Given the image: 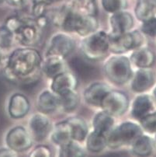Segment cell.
Listing matches in <instances>:
<instances>
[{"instance_id":"obj_1","label":"cell","mask_w":156,"mask_h":157,"mask_svg":"<svg viewBox=\"0 0 156 157\" xmlns=\"http://www.w3.org/2000/svg\"><path fill=\"white\" fill-rule=\"evenodd\" d=\"M40 54L34 49L20 48L9 56L4 67V74L9 80L20 82L40 69Z\"/></svg>"},{"instance_id":"obj_2","label":"cell","mask_w":156,"mask_h":157,"mask_svg":"<svg viewBox=\"0 0 156 157\" xmlns=\"http://www.w3.org/2000/svg\"><path fill=\"white\" fill-rule=\"evenodd\" d=\"M142 136L141 128L132 122H125L112 131L106 139V142L111 148H117L126 144L134 143Z\"/></svg>"},{"instance_id":"obj_3","label":"cell","mask_w":156,"mask_h":157,"mask_svg":"<svg viewBox=\"0 0 156 157\" xmlns=\"http://www.w3.org/2000/svg\"><path fill=\"white\" fill-rule=\"evenodd\" d=\"M110 46V37L105 32L99 31L83 40L82 49L84 55L92 60L100 59L106 55Z\"/></svg>"},{"instance_id":"obj_4","label":"cell","mask_w":156,"mask_h":157,"mask_svg":"<svg viewBox=\"0 0 156 157\" xmlns=\"http://www.w3.org/2000/svg\"><path fill=\"white\" fill-rule=\"evenodd\" d=\"M105 72L114 83L119 85L125 83L132 75L130 61L124 56L111 58L106 62Z\"/></svg>"},{"instance_id":"obj_5","label":"cell","mask_w":156,"mask_h":157,"mask_svg":"<svg viewBox=\"0 0 156 157\" xmlns=\"http://www.w3.org/2000/svg\"><path fill=\"white\" fill-rule=\"evenodd\" d=\"M109 37H110L109 49H110L114 53H123L131 49L137 48L143 43L142 35L138 30L131 33L127 32L118 35L110 33Z\"/></svg>"},{"instance_id":"obj_6","label":"cell","mask_w":156,"mask_h":157,"mask_svg":"<svg viewBox=\"0 0 156 157\" xmlns=\"http://www.w3.org/2000/svg\"><path fill=\"white\" fill-rule=\"evenodd\" d=\"M129 104L125 94L120 91H110L106 94L102 102L101 107L110 115H121L127 110Z\"/></svg>"},{"instance_id":"obj_7","label":"cell","mask_w":156,"mask_h":157,"mask_svg":"<svg viewBox=\"0 0 156 157\" xmlns=\"http://www.w3.org/2000/svg\"><path fill=\"white\" fill-rule=\"evenodd\" d=\"M40 27L36 20L23 19V23L14 33L15 38L23 45H33L40 40L41 36Z\"/></svg>"},{"instance_id":"obj_8","label":"cell","mask_w":156,"mask_h":157,"mask_svg":"<svg viewBox=\"0 0 156 157\" xmlns=\"http://www.w3.org/2000/svg\"><path fill=\"white\" fill-rule=\"evenodd\" d=\"M7 147L15 152H23L31 146L32 141L29 134L23 127H15L7 133L6 137Z\"/></svg>"},{"instance_id":"obj_9","label":"cell","mask_w":156,"mask_h":157,"mask_svg":"<svg viewBox=\"0 0 156 157\" xmlns=\"http://www.w3.org/2000/svg\"><path fill=\"white\" fill-rule=\"evenodd\" d=\"M75 48V42L65 34H58L51 39L49 45L47 56L66 57Z\"/></svg>"},{"instance_id":"obj_10","label":"cell","mask_w":156,"mask_h":157,"mask_svg":"<svg viewBox=\"0 0 156 157\" xmlns=\"http://www.w3.org/2000/svg\"><path fill=\"white\" fill-rule=\"evenodd\" d=\"M71 68L82 79H91L98 74V69L79 56H74L68 62Z\"/></svg>"},{"instance_id":"obj_11","label":"cell","mask_w":156,"mask_h":157,"mask_svg":"<svg viewBox=\"0 0 156 157\" xmlns=\"http://www.w3.org/2000/svg\"><path fill=\"white\" fill-rule=\"evenodd\" d=\"M30 110V103L25 96L14 94L10 98L8 104V113L12 118L23 117Z\"/></svg>"},{"instance_id":"obj_12","label":"cell","mask_w":156,"mask_h":157,"mask_svg":"<svg viewBox=\"0 0 156 157\" xmlns=\"http://www.w3.org/2000/svg\"><path fill=\"white\" fill-rule=\"evenodd\" d=\"M77 86V79L71 73L64 72L53 78L51 84L52 90L61 95L62 94L74 90Z\"/></svg>"},{"instance_id":"obj_13","label":"cell","mask_w":156,"mask_h":157,"mask_svg":"<svg viewBox=\"0 0 156 157\" xmlns=\"http://www.w3.org/2000/svg\"><path fill=\"white\" fill-rule=\"evenodd\" d=\"M110 23L112 26L111 33L118 35L129 31L134 25V20L129 13L119 11L114 13Z\"/></svg>"},{"instance_id":"obj_14","label":"cell","mask_w":156,"mask_h":157,"mask_svg":"<svg viewBox=\"0 0 156 157\" xmlns=\"http://www.w3.org/2000/svg\"><path fill=\"white\" fill-rule=\"evenodd\" d=\"M30 125L33 137L37 141L44 139L51 131L50 121L43 114H38L33 116Z\"/></svg>"},{"instance_id":"obj_15","label":"cell","mask_w":156,"mask_h":157,"mask_svg":"<svg viewBox=\"0 0 156 157\" xmlns=\"http://www.w3.org/2000/svg\"><path fill=\"white\" fill-rule=\"evenodd\" d=\"M154 83V74L150 69L143 68L138 71L131 86L135 92L142 93L148 90Z\"/></svg>"},{"instance_id":"obj_16","label":"cell","mask_w":156,"mask_h":157,"mask_svg":"<svg viewBox=\"0 0 156 157\" xmlns=\"http://www.w3.org/2000/svg\"><path fill=\"white\" fill-rule=\"evenodd\" d=\"M110 92L109 86L104 83H94L90 86L84 93L86 102L93 106H101L106 94Z\"/></svg>"},{"instance_id":"obj_17","label":"cell","mask_w":156,"mask_h":157,"mask_svg":"<svg viewBox=\"0 0 156 157\" xmlns=\"http://www.w3.org/2000/svg\"><path fill=\"white\" fill-rule=\"evenodd\" d=\"M153 109V102L151 97L146 95L139 96L135 99L132 107V115L141 121L149 114Z\"/></svg>"},{"instance_id":"obj_18","label":"cell","mask_w":156,"mask_h":157,"mask_svg":"<svg viewBox=\"0 0 156 157\" xmlns=\"http://www.w3.org/2000/svg\"><path fill=\"white\" fill-rule=\"evenodd\" d=\"M51 139L55 144L60 146H63L71 142L72 133L69 123L68 121H64L57 124L52 132Z\"/></svg>"},{"instance_id":"obj_19","label":"cell","mask_w":156,"mask_h":157,"mask_svg":"<svg viewBox=\"0 0 156 157\" xmlns=\"http://www.w3.org/2000/svg\"><path fill=\"white\" fill-rule=\"evenodd\" d=\"M156 13V0H138L135 14L141 21L154 17Z\"/></svg>"},{"instance_id":"obj_20","label":"cell","mask_w":156,"mask_h":157,"mask_svg":"<svg viewBox=\"0 0 156 157\" xmlns=\"http://www.w3.org/2000/svg\"><path fill=\"white\" fill-rule=\"evenodd\" d=\"M98 28V22L95 16L81 14L75 31L81 36H88Z\"/></svg>"},{"instance_id":"obj_21","label":"cell","mask_w":156,"mask_h":157,"mask_svg":"<svg viewBox=\"0 0 156 157\" xmlns=\"http://www.w3.org/2000/svg\"><path fill=\"white\" fill-rule=\"evenodd\" d=\"M154 55L151 50L147 48L139 49L131 55V61L139 68H148L154 64Z\"/></svg>"},{"instance_id":"obj_22","label":"cell","mask_w":156,"mask_h":157,"mask_svg":"<svg viewBox=\"0 0 156 157\" xmlns=\"http://www.w3.org/2000/svg\"><path fill=\"white\" fill-rule=\"evenodd\" d=\"M44 71L47 76L55 78L59 74L65 72V64L62 58L57 56H48L46 62L44 64Z\"/></svg>"},{"instance_id":"obj_23","label":"cell","mask_w":156,"mask_h":157,"mask_svg":"<svg viewBox=\"0 0 156 157\" xmlns=\"http://www.w3.org/2000/svg\"><path fill=\"white\" fill-rule=\"evenodd\" d=\"M39 110L45 114L55 111L60 105L59 98L50 92H44L40 95L37 102Z\"/></svg>"},{"instance_id":"obj_24","label":"cell","mask_w":156,"mask_h":157,"mask_svg":"<svg viewBox=\"0 0 156 157\" xmlns=\"http://www.w3.org/2000/svg\"><path fill=\"white\" fill-rule=\"evenodd\" d=\"M113 124V119L112 115L106 111L100 112L97 114L93 120V128L95 132L106 135L110 132Z\"/></svg>"},{"instance_id":"obj_25","label":"cell","mask_w":156,"mask_h":157,"mask_svg":"<svg viewBox=\"0 0 156 157\" xmlns=\"http://www.w3.org/2000/svg\"><path fill=\"white\" fill-rule=\"evenodd\" d=\"M67 121L71 125L72 139L78 142L84 140L88 132V128L86 122L79 117H71Z\"/></svg>"},{"instance_id":"obj_26","label":"cell","mask_w":156,"mask_h":157,"mask_svg":"<svg viewBox=\"0 0 156 157\" xmlns=\"http://www.w3.org/2000/svg\"><path fill=\"white\" fill-rule=\"evenodd\" d=\"M152 150V140L148 136H140L133 143V152L140 156L149 155Z\"/></svg>"},{"instance_id":"obj_27","label":"cell","mask_w":156,"mask_h":157,"mask_svg":"<svg viewBox=\"0 0 156 157\" xmlns=\"http://www.w3.org/2000/svg\"><path fill=\"white\" fill-rule=\"evenodd\" d=\"M106 139L104 135L93 132L89 135L87 139V148L93 152H99L106 147Z\"/></svg>"},{"instance_id":"obj_28","label":"cell","mask_w":156,"mask_h":157,"mask_svg":"<svg viewBox=\"0 0 156 157\" xmlns=\"http://www.w3.org/2000/svg\"><path fill=\"white\" fill-rule=\"evenodd\" d=\"M60 106H62L65 111H71L77 107L78 104V97L74 90L59 95Z\"/></svg>"},{"instance_id":"obj_29","label":"cell","mask_w":156,"mask_h":157,"mask_svg":"<svg viewBox=\"0 0 156 157\" xmlns=\"http://www.w3.org/2000/svg\"><path fill=\"white\" fill-rule=\"evenodd\" d=\"M71 6L81 13L95 16L97 13V6L95 0H71Z\"/></svg>"},{"instance_id":"obj_30","label":"cell","mask_w":156,"mask_h":157,"mask_svg":"<svg viewBox=\"0 0 156 157\" xmlns=\"http://www.w3.org/2000/svg\"><path fill=\"white\" fill-rule=\"evenodd\" d=\"M15 38L14 33L5 25L0 27V49H8L12 46Z\"/></svg>"},{"instance_id":"obj_31","label":"cell","mask_w":156,"mask_h":157,"mask_svg":"<svg viewBox=\"0 0 156 157\" xmlns=\"http://www.w3.org/2000/svg\"><path fill=\"white\" fill-rule=\"evenodd\" d=\"M59 155L61 156H83L85 155V152L76 144L69 142L63 146H61Z\"/></svg>"},{"instance_id":"obj_32","label":"cell","mask_w":156,"mask_h":157,"mask_svg":"<svg viewBox=\"0 0 156 157\" xmlns=\"http://www.w3.org/2000/svg\"><path fill=\"white\" fill-rule=\"evenodd\" d=\"M102 5L104 10L109 13L121 11L126 7V0H102Z\"/></svg>"},{"instance_id":"obj_33","label":"cell","mask_w":156,"mask_h":157,"mask_svg":"<svg viewBox=\"0 0 156 157\" xmlns=\"http://www.w3.org/2000/svg\"><path fill=\"white\" fill-rule=\"evenodd\" d=\"M141 125L150 133L156 132V112L149 114L141 120Z\"/></svg>"},{"instance_id":"obj_34","label":"cell","mask_w":156,"mask_h":157,"mask_svg":"<svg viewBox=\"0 0 156 157\" xmlns=\"http://www.w3.org/2000/svg\"><path fill=\"white\" fill-rule=\"evenodd\" d=\"M141 30L149 37H156V17H151L145 21H143Z\"/></svg>"},{"instance_id":"obj_35","label":"cell","mask_w":156,"mask_h":157,"mask_svg":"<svg viewBox=\"0 0 156 157\" xmlns=\"http://www.w3.org/2000/svg\"><path fill=\"white\" fill-rule=\"evenodd\" d=\"M23 23V18H20L18 17H11L8 18L6 21L4 25L10 29L13 33H15L19 30Z\"/></svg>"},{"instance_id":"obj_36","label":"cell","mask_w":156,"mask_h":157,"mask_svg":"<svg viewBox=\"0 0 156 157\" xmlns=\"http://www.w3.org/2000/svg\"><path fill=\"white\" fill-rule=\"evenodd\" d=\"M30 156H51V151L46 146L40 145L30 153Z\"/></svg>"},{"instance_id":"obj_37","label":"cell","mask_w":156,"mask_h":157,"mask_svg":"<svg viewBox=\"0 0 156 157\" xmlns=\"http://www.w3.org/2000/svg\"><path fill=\"white\" fill-rule=\"evenodd\" d=\"M6 2L10 6L20 8V7H23L26 5L27 0H6Z\"/></svg>"},{"instance_id":"obj_38","label":"cell","mask_w":156,"mask_h":157,"mask_svg":"<svg viewBox=\"0 0 156 157\" xmlns=\"http://www.w3.org/2000/svg\"><path fill=\"white\" fill-rule=\"evenodd\" d=\"M17 155V152L10 149L9 147L0 149V156H16Z\"/></svg>"},{"instance_id":"obj_39","label":"cell","mask_w":156,"mask_h":157,"mask_svg":"<svg viewBox=\"0 0 156 157\" xmlns=\"http://www.w3.org/2000/svg\"><path fill=\"white\" fill-rule=\"evenodd\" d=\"M36 22H37V25H38L40 28H42V27H44L46 26L48 20H47L46 17H44V16L43 15V16H41V17H37V20H36Z\"/></svg>"},{"instance_id":"obj_40","label":"cell","mask_w":156,"mask_h":157,"mask_svg":"<svg viewBox=\"0 0 156 157\" xmlns=\"http://www.w3.org/2000/svg\"><path fill=\"white\" fill-rule=\"evenodd\" d=\"M51 0H33V5H37V4H40V5H46L48 6L50 3Z\"/></svg>"},{"instance_id":"obj_41","label":"cell","mask_w":156,"mask_h":157,"mask_svg":"<svg viewBox=\"0 0 156 157\" xmlns=\"http://www.w3.org/2000/svg\"><path fill=\"white\" fill-rule=\"evenodd\" d=\"M1 50V49H0ZM2 53H1V51H0V64L2 63Z\"/></svg>"},{"instance_id":"obj_42","label":"cell","mask_w":156,"mask_h":157,"mask_svg":"<svg viewBox=\"0 0 156 157\" xmlns=\"http://www.w3.org/2000/svg\"><path fill=\"white\" fill-rule=\"evenodd\" d=\"M154 98H155L156 100V88L154 90Z\"/></svg>"},{"instance_id":"obj_43","label":"cell","mask_w":156,"mask_h":157,"mask_svg":"<svg viewBox=\"0 0 156 157\" xmlns=\"http://www.w3.org/2000/svg\"><path fill=\"white\" fill-rule=\"evenodd\" d=\"M4 2H6V0H0V3H2Z\"/></svg>"}]
</instances>
